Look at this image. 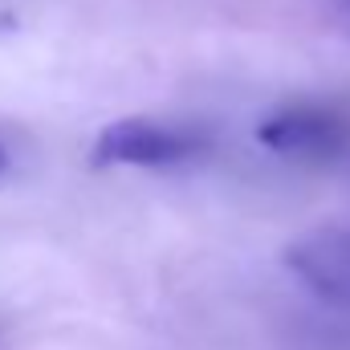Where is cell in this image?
Wrapping results in <instances>:
<instances>
[{
  "label": "cell",
  "mask_w": 350,
  "mask_h": 350,
  "mask_svg": "<svg viewBox=\"0 0 350 350\" xmlns=\"http://www.w3.org/2000/svg\"><path fill=\"white\" fill-rule=\"evenodd\" d=\"M204 139L187 131H172L151 118H122L98 135L94 163L98 167H172V163H183L187 155H196Z\"/></svg>",
  "instance_id": "obj_1"
},
{
  "label": "cell",
  "mask_w": 350,
  "mask_h": 350,
  "mask_svg": "<svg viewBox=\"0 0 350 350\" xmlns=\"http://www.w3.org/2000/svg\"><path fill=\"white\" fill-rule=\"evenodd\" d=\"M285 265L318 297L350 306V228H322L289 245Z\"/></svg>",
  "instance_id": "obj_2"
},
{
  "label": "cell",
  "mask_w": 350,
  "mask_h": 350,
  "mask_svg": "<svg viewBox=\"0 0 350 350\" xmlns=\"http://www.w3.org/2000/svg\"><path fill=\"white\" fill-rule=\"evenodd\" d=\"M257 139L281 155H334L342 151L347 126L326 110H281L265 118Z\"/></svg>",
  "instance_id": "obj_3"
},
{
  "label": "cell",
  "mask_w": 350,
  "mask_h": 350,
  "mask_svg": "<svg viewBox=\"0 0 350 350\" xmlns=\"http://www.w3.org/2000/svg\"><path fill=\"white\" fill-rule=\"evenodd\" d=\"M338 16L350 25V0H338Z\"/></svg>",
  "instance_id": "obj_4"
},
{
  "label": "cell",
  "mask_w": 350,
  "mask_h": 350,
  "mask_svg": "<svg viewBox=\"0 0 350 350\" xmlns=\"http://www.w3.org/2000/svg\"><path fill=\"white\" fill-rule=\"evenodd\" d=\"M4 163H8V151H4V143H0V172H4Z\"/></svg>",
  "instance_id": "obj_5"
}]
</instances>
